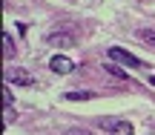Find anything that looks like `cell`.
<instances>
[{
    "label": "cell",
    "mask_w": 155,
    "mask_h": 135,
    "mask_svg": "<svg viewBox=\"0 0 155 135\" xmlns=\"http://www.w3.org/2000/svg\"><path fill=\"white\" fill-rule=\"evenodd\" d=\"M98 124L104 127V130H109V132H112V130H115V124H118V118H101Z\"/></svg>",
    "instance_id": "cell-11"
},
{
    "label": "cell",
    "mask_w": 155,
    "mask_h": 135,
    "mask_svg": "<svg viewBox=\"0 0 155 135\" xmlns=\"http://www.w3.org/2000/svg\"><path fill=\"white\" fill-rule=\"evenodd\" d=\"M150 84H152V86H155V75H150Z\"/></svg>",
    "instance_id": "cell-12"
},
{
    "label": "cell",
    "mask_w": 155,
    "mask_h": 135,
    "mask_svg": "<svg viewBox=\"0 0 155 135\" xmlns=\"http://www.w3.org/2000/svg\"><path fill=\"white\" fill-rule=\"evenodd\" d=\"M138 38L144 40L147 46H152V49H155V26H152V29H141V32H138Z\"/></svg>",
    "instance_id": "cell-7"
},
{
    "label": "cell",
    "mask_w": 155,
    "mask_h": 135,
    "mask_svg": "<svg viewBox=\"0 0 155 135\" xmlns=\"http://www.w3.org/2000/svg\"><path fill=\"white\" fill-rule=\"evenodd\" d=\"M49 43H52V46H61V49H69V46H75V35H69V32H55V35H49Z\"/></svg>",
    "instance_id": "cell-3"
},
{
    "label": "cell",
    "mask_w": 155,
    "mask_h": 135,
    "mask_svg": "<svg viewBox=\"0 0 155 135\" xmlns=\"http://www.w3.org/2000/svg\"><path fill=\"white\" fill-rule=\"evenodd\" d=\"M106 72H109V75H115V78H129V72H124V69L121 66H115V63H106Z\"/></svg>",
    "instance_id": "cell-10"
},
{
    "label": "cell",
    "mask_w": 155,
    "mask_h": 135,
    "mask_svg": "<svg viewBox=\"0 0 155 135\" xmlns=\"http://www.w3.org/2000/svg\"><path fill=\"white\" fill-rule=\"evenodd\" d=\"M49 66H52V72H58V75H69L75 69V63L69 61V58H63V55H55L49 61Z\"/></svg>",
    "instance_id": "cell-2"
},
{
    "label": "cell",
    "mask_w": 155,
    "mask_h": 135,
    "mask_svg": "<svg viewBox=\"0 0 155 135\" xmlns=\"http://www.w3.org/2000/svg\"><path fill=\"white\" fill-rule=\"evenodd\" d=\"M3 107H6V112H15V101H12V89H9V84L3 86Z\"/></svg>",
    "instance_id": "cell-8"
},
{
    "label": "cell",
    "mask_w": 155,
    "mask_h": 135,
    "mask_svg": "<svg viewBox=\"0 0 155 135\" xmlns=\"http://www.w3.org/2000/svg\"><path fill=\"white\" fill-rule=\"evenodd\" d=\"M15 84H20V86H35V78L26 72V69H15Z\"/></svg>",
    "instance_id": "cell-4"
},
{
    "label": "cell",
    "mask_w": 155,
    "mask_h": 135,
    "mask_svg": "<svg viewBox=\"0 0 155 135\" xmlns=\"http://www.w3.org/2000/svg\"><path fill=\"white\" fill-rule=\"evenodd\" d=\"M109 135H135V132H132V124H129V121H118L115 130H112Z\"/></svg>",
    "instance_id": "cell-6"
},
{
    "label": "cell",
    "mask_w": 155,
    "mask_h": 135,
    "mask_svg": "<svg viewBox=\"0 0 155 135\" xmlns=\"http://www.w3.org/2000/svg\"><path fill=\"white\" fill-rule=\"evenodd\" d=\"M3 58H6V61H12V58H15V40H12L9 32L3 35Z\"/></svg>",
    "instance_id": "cell-5"
},
{
    "label": "cell",
    "mask_w": 155,
    "mask_h": 135,
    "mask_svg": "<svg viewBox=\"0 0 155 135\" xmlns=\"http://www.w3.org/2000/svg\"><path fill=\"white\" fill-rule=\"evenodd\" d=\"M109 58H112V61H118V63H124V66H132V69H144L147 66L141 58H135L132 52L121 49V46H112V49H109Z\"/></svg>",
    "instance_id": "cell-1"
},
{
    "label": "cell",
    "mask_w": 155,
    "mask_h": 135,
    "mask_svg": "<svg viewBox=\"0 0 155 135\" xmlns=\"http://www.w3.org/2000/svg\"><path fill=\"white\" fill-rule=\"evenodd\" d=\"M66 101H89V98H92V92H66Z\"/></svg>",
    "instance_id": "cell-9"
}]
</instances>
